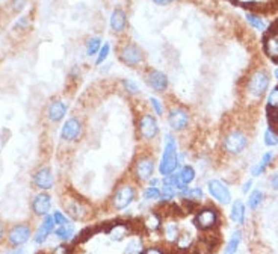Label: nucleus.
<instances>
[{
  "label": "nucleus",
  "instance_id": "obj_17",
  "mask_svg": "<svg viewBox=\"0 0 278 254\" xmlns=\"http://www.w3.org/2000/svg\"><path fill=\"white\" fill-rule=\"evenodd\" d=\"M111 29L114 33L121 35L124 33L129 27V17L127 12L123 8H115L111 14V20H109Z\"/></svg>",
  "mask_w": 278,
  "mask_h": 254
},
{
  "label": "nucleus",
  "instance_id": "obj_16",
  "mask_svg": "<svg viewBox=\"0 0 278 254\" xmlns=\"http://www.w3.org/2000/svg\"><path fill=\"white\" fill-rule=\"evenodd\" d=\"M33 185L41 191H47L55 186V176L48 167H41L33 174Z\"/></svg>",
  "mask_w": 278,
  "mask_h": 254
},
{
  "label": "nucleus",
  "instance_id": "obj_19",
  "mask_svg": "<svg viewBox=\"0 0 278 254\" xmlns=\"http://www.w3.org/2000/svg\"><path fill=\"white\" fill-rule=\"evenodd\" d=\"M55 227H56V224H55L53 216H51V215H46L44 220H43V223L40 224V227H38V230H37V233H35V236H33L35 244H37V245H43V244L48 239V236L55 231Z\"/></svg>",
  "mask_w": 278,
  "mask_h": 254
},
{
  "label": "nucleus",
  "instance_id": "obj_43",
  "mask_svg": "<svg viewBox=\"0 0 278 254\" xmlns=\"http://www.w3.org/2000/svg\"><path fill=\"white\" fill-rule=\"evenodd\" d=\"M30 26V20H29V17H22L19 18V22L15 23V27L14 29H19V30H27Z\"/></svg>",
  "mask_w": 278,
  "mask_h": 254
},
{
  "label": "nucleus",
  "instance_id": "obj_22",
  "mask_svg": "<svg viewBox=\"0 0 278 254\" xmlns=\"http://www.w3.org/2000/svg\"><path fill=\"white\" fill-rule=\"evenodd\" d=\"M51 209V197L47 192H41L38 195H35L32 200V210L37 216H46L48 215Z\"/></svg>",
  "mask_w": 278,
  "mask_h": 254
},
{
  "label": "nucleus",
  "instance_id": "obj_8",
  "mask_svg": "<svg viewBox=\"0 0 278 254\" xmlns=\"http://www.w3.org/2000/svg\"><path fill=\"white\" fill-rule=\"evenodd\" d=\"M67 215L74 221H86L93 216V207L77 195H68L62 202Z\"/></svg>",
  "mask_w": 278,
  "mask_h": 254
},
{
  "label": "nucleus",
  "instance_id": "obj_48",
  "mask_svg": "<svg viewBox=\"0 0 278 254\" xmlns=\"http://www.w3.org/2000/svg\"><path fill=\"white\" fill-rule=\"evenodd\" d=\"M265 170H266V168H263L262 165H260V163H257V165L251 170V174H253L254 177H258L260 174H263V173H265Z\"/></svg>",
  "mask_w": 278,
  "mask_h": 254
},
{
  "label": "nucleus",
  "instance_id": "obj_18",
  "mask_svg": "<svg viewBox=\"0 0 278 254\" xmlns=\"http://www.w3.org/2000/svg\"><path fill=\"white\" fill-rule=\"evenodd\" d=\"M162 224H163V213H161L159 210H150L141 220V227L144 229V231L150 234L159 231L162 229Z\"/></svg>",
  "mask_w": 278,
  "mask_h": 254
},
{
  "label": "nucleus",
  "instance_id": "obj_14",
  "mask_svg": "<svg viewBox=\"0 0 278 254\" xmlns=\"http://www.w3.org/2000/svg\"><path fill=\"white\" fill-rule=\"evenodd\" d=\"M207 189H208V194H210L218 203L221 204H230L232 203V192L230 189L227 188V185L222 183L221 180H208L207 181Z\"/></svg>",
  "mask_w": 278,
  "mask_h": 254
},
{
  "label": "nucleus",
  "instance_id": "obj_2",
  "mask_svg": "<svg viewBox=\"0 0 278 254\" xmlns=\"http://www.w3.org/2000/svg\"><path fill=\"white\" fill-rule=\"evenodd\" d=\"M154 170H156V157H154L153 152L150 150V147L145 145L142 150L138 152V154L135 156V159L132 162L133 181L136 185L150 181L154 176Z\"/></svg>",
  "mask_w": 278,
  "mask_h": 254
},
{
  "label": "nucleus",
  "instance_id": "obj_44",
  "mask_svg": "<svg viewBox=\"0 0 278 254\" xmlns=\"http://www.w3.org/2000/svg\"><path fill=\"white\" fill-rule=\"evenodd\" d=\"M142 254H166V250L159 245H150L144 250Z\"/></svg>",
  "mask_w": 278,
  "mask_h": 254
},
{
  "label": "nucleus",
  "instance_id": "obj_21",
  "mask_svg": "<svg viewBox=\"0 0 278 254\" xmlns=\"http://www.w3.org/2000/svg\"><path fill=\"white\" fill-rule=\"evenodd\" d=\"M106 233L111 236L112 241H123L126 239L129 234H132V224L126 223V221H116V223H112L108 229H106Z\"/></svg>",
  "mask_w": 278,
  "mask_h": 254
},
{
  "label": "nucleus",
  "instance_id": "obj_45",
  "mask_svg": "<svg viewBox=\"0 0 278 254\" xmlns=\"http://www.w3.org/2000/svg\"><path fill=\"white\" fill-rule=\"evenodd\" d=\"M272 160H274V153L272 152H266L263 156H262V159H260V165H262L263 168H268L271 163H272Z\"/></svg>",
  "mask_w": 278,
  "mask_h": 254
},
{
  "label": "nucleus",
  "instance_id": "obj_1",
  "mask_svg": "<svg viewBox=\"0 0 278 254\" xmlns=\"http://www.w3.org/2000/svg\"><path fill=\"white\" fill-rule=\"evenodd\" d=\"M163 150L162 157L159 160V174L162 177L174 174L180 167V152H179V142L174 133H165L163 136Z\"/></svg>",
  "mask_w": 278,
  "mask_h": 254
},
{
  "label": "nucleus",
  "instance_id": "obj_12",
  "mask_svg": "<svg viewBox=\"0 0 278 254\" xmlns=\"http://www.w3.org/2000/svg\"><path fill=\"white\" fill-rule=\"evenodd\" d=\"M30 236H32V227L29 224L20 223V224H14L8 230L6 239H8V244L12 247H22L30 239Z\"/></svg>",
  "mask_w": 278,
  "mask_h": 254
},
{
  "label": "nucleus",
  "instance_id": "obj_3",
  "mask_svg": "<svg viewBox=\"0 0 278 254\" xmlns=\"http://www.w3.org/2000/svg\"><path fill=\"white\" fill-rule=\"evenodd\" d=\"M135 126H136L138 141H141L142 145H147L148 147L151 142L159 139L161 126H159V121L156 118V115H153V112H150V111L139 112L136 117Z\"/></svg>",
  "mask_w": 278,
  "mask_h": 254
},
{
  "label": "nucleus",
  "instance_id": "obj_32",
  "mask_svg": "<svg viewBox=\"0 0 278 254\" xmlns=\"http://www.w3.org/2000/svg\"><path fill=\"white\" fill-rule=\"evenodd\" d=\"M144 242L139 236H135L127 242V247L124 250V254H142L144 253Z\"/></svg>",
  "mask_w": 278,
  "mask_h": 254
},
{
  "label": "nucleus",
  "instance_id": "obj_9",
  "mask_svg": "<svg viewBox=\"0 0 278 254\" xmlns=\"http://www.w3.org/2000/svg\"><path fill=\"white\" fill-rule=\"evenodd\" d=\"M218 224H219V212L212 206L198 209L194 216V226L201 231H212L218 227Z\"/></svg>",
  "mask_w": 278,
  "mask_h": 254
},
{
  "label": "nucleus",
  "instance_id": "obj_6",
  "mask_svg": "<svg viewBox=\"0 0 278 254\" xmlns=\"http://www.w3.org/2000/svg\"><path fill=\"white\" fill-rule=\"evenodd\" d=\"M116 56L121 64L129 68H141L145 64V53L133 41H123L116 47Z\"/></svg>",
  "mask_w": 278,
  "mask_h": 254
},
{
  "label": "nucleus",
  "instance_id": "obj_36",
  "mask_svg": "<svg viewBox=\"0 0 278 254\" xmlns=\"http://www.w3.org/2000/svg\"><path fill=\"white\" fill-rule=\"evenodd\" d=\"M148 103H150V107H151V111L156 114V117H163L165 115V104L162 100H159L158 97H150L148 99Z\"/></svg>",
  "mask_w": 278,
  "mask_h": 254
},
{
  "label": "nucleus",
  "instance_id": "obj_25",
  "mask_svg": "<svg viewBox=\"0 0 278 254\" xmlns=\"http://www.w3.org/2000/svg\"><path fill=\"white\" fill-rule=\"evenodd\" d=\"M179 197L183 200V202L186 200V202L198 203L200 200H203V189H201L200 186H197V188H189V186H186V188H183V189L179 191Z\"/></svg>",
  "mask_w": 278,
  "mask_h": 254
},
{
  "label": "nucleus",
  "instance_id": "obj_34",
  "mask_svg": "<svg viewBox=\"0 0 278 254\" xmlns=\"http://www.w3.org/2000/svg\"><path fill=\"white\" fill-rule=\"evenodd\" d=\"M121 86H123V91L127 93V96H132V97L141 96V88L132 79H121Z\"/></svg>",
  "mask_w": 278,
  "mask_h": 254
},
{
  "label": "nucleus",
  "instance_id": "obj_33",
  "mask_svg": "<svg viewBox=\"0 0 278 254\" xmlns=\"http://www.w3.org/2000/svg\"><path fill=\"white\" fill-rule=\"evenodd\" d=\"M240 241H242V231L237 230V231H234V233L232 234V238H230L229 244L225 245L224 254H236V251H237V248H239V245H240Z\"/></svg>",
  "mask_w": 278,
  "mask_h": 254
},
{
  "label": "nucleus",
  "instance_id": "obj_20",
  "mask_svg": "<svg viewBox=\"0 0 278 254\" xmlns=\"http://www.w3.org/2000/svg\"><path fill=\"white\" fill-rule=\"evenodd\" d=\"M67 112H68V104L64 100H51L47 106L46 115H47L48 121L59 123L65 118Z\"/></svg>",
  "mask_w": 278,
  "mask_h": 254
},
{
  "label": "nucleus",
  "instance_id": "obj_41",
  "mask_svg": "<svg viewBox=\"0 0 278 254\" xmlns=\"http://www.w3.org/2000/svg\"><path fill=\"white\" fill-rule=\"evenodd\" d=\"M26 3H27V0H11L9 6H11L12 12L17 14V12H22V11L24 9Z\"/></svg>",
  "mask_w": 278,
  "mask_h": 254
},
{
  "label": "nucleus",
  "instance_id": "obj_15",
  "mask_svg": "<svg viewBox=\"0 0 278 254\" xmlns=\"http://www.w3.org/2000/svg\"><path fill=\"white\" fill-rule=\"evenodd\" d=\"M161 231H162V239H163L165 244H168V245L176 244L179 236H180V231H182V229H180V226L176 220V216H172L168 221H163Z\"/></svg>",
  "mask_w": 278,
  "mask_h": 254
},
{
  "label": "nucleus",
  "instance_id": "obj_37",
  "mask_svg": "<svg viewBox=\"0 0 278 254\" xmlns=\"http://www.w3.org/2000/svg\"><path fill=\"white\" fill-rule=\"evenodd\" d=\"M142 198L145 202H156V200H161V188L148 185L142 192Z\"/></svg>",
  "mask_w": 278,
  "mask_h": 254
},
{
  "label": "nucleus",
  "instance_id": "obj_53",
  "mask_svg": "<svg viewBox=\"0 0 278 254\" xmlns=\"http://www.w3.org/2000/svg\"><path fill=\"white\" fill-rule=\"evenodd\" d=\"M251 186H253V180L245 181V183H243V188H242V192H243V194H247V192L251 189Z\"/></svg>",
  "mask_w": 278,
  "mask_h": 254
},
{
  "label": "nucleus",
  "instance_id": "obj_7",
  "mask_svg": "<svg viewBox=\"0 0 278 254\" xmlns=\"http://www.w3.org/2000/svg\"><path fill=\"white\" fill-rule=\"evenodd\" d=\"M269 82H271V77L268 75V71L265 68H255L248 76V80L245 85L248 99L255 100V102L262 100V97L266 94V91L269 88Z\"/></svg>",
  "mask_w": 278,
  "mask_h": 254
},
{
  "label": "nucleus",
  "instance_id": "obj_5",
  "mask_svg": "<svg viewBox=\"0 0 278 254\" xmlns=\"http://www.w3.org/2000/svg\"><path fill=\"white\" fill-rule=\"evenodd\" d=\"M165 117L169 129L174 133L186 132L190 127V121H192V115H190L189 109L180 103H171L165 111Z\"/></svg>",
  "mask_w": 278,
  "mask_h": 254
},
{
  "label": "nucleus",
  "instance_id": "obj_30",
  "mask_svg": "<svg viewBox=\"0 0 278 254\" xmlns=\"http://www.w3.org/2000/svg\"><path fill=\"white\" fill-rule=\"evenodd\" d=\"M266 107H268V112L272 114V115H275V118H277V115H278V85L274 86L269 91Z\"/></svg>",
  "mask_w": 278,
  "mask_h": 254
},
{
  "label": "nucleus",
  "instance_id": "obj_31",
  "mask_svg": "<svg viewBox=\"0 0 278 254\" xmlns=\"http://www.w3.org/2000/svg\"><path fill=\"white\" fill-rule=\"evenodd\" d=\"M103 46V41L100 36H91V38L86 41L85 44V49H86V56H95V54H98L100 49Z\"/></svg>",
  "mask_w": 278,
  "mask_h": 254
},
{
  "label": "nucleus",
  "instance_id": "obj_54",
  "mask_svg": "<svg viewBox=\"0 0 278 254\" xmlns=\"http://www.w3.org/2000/svg\"><path fill=\"white\" fill-rule=\"evenodd\" d=\"M274 76H275V79L278 80V67L275 68V71H274Z\"/></svg>",
  "mask_w": 278,
  "mask_h": 254
},
{
  "label": "nucleus",
  "instance_id": "obj_11",
  "mask_svg": "<svg viewBox=\"0 0 278 254\" xmlns=\"http://www.w3.org/2000/svg\"><path fill=\"white\" fill-rule=\"evenodd\" d=\"M85 132V123L80 117H70L61 129V138L65 142H77Z\"/></svg>",
  "mask_w": 278,
  "mask_h": 254
},
{
  "label": "nucleus",
  "instance_id": "obj_49",
  "mask_svg": "<svg viewBox=\"0 0 278 254\" xmlns=\"http://www.w3.org/2000/svg\"><path fill=\"white\" fill-rule=\"evenodd\" d=\"M6 254H26V250L23 247H14L6 251Z\"/></svg>",
  "mask_w": 278,
  "mask_h": 254
},
{
  "label": "nucleus",
  "instance_id": "obj_51",
  "mask_svg": "<svg viewBox=\"0 0 278 254\" xmlns=\"http://www.w3.org/2000/svg\"><path fill=\"white\" fill-rule=\"evenodd\" d=\"M271 186H272V189H275V191H278V171L272 176V178H271Z\"/></svg>",
  "mask_w": 278,
  "mask_h": 254
},
{
  "label": "nucleus",
  "instance_id": "obj_46",
  "mask_svg": "<svg viewBox=\"0 0 278 254\" xmlns=\"http://www.w3.org/2000/svg\"><path fill=\"white\" fill-rule=\"evenodd\" d=\"M50 254H73V248L68 245H58Z\"/></svg>",
  "mask_w": 278,
  "mask_h": 254
},
{
  "label": "nucleus",
  "instance_id": "obj_4",
  "mask_svg": "<svg viewBox=\"0 0 278 254\" xmlns=\"http://www.w3.org/2000/svg\"><path fill=\"white\" fill-rule=\"evenodd\" d=\"M136 183L132 180H124L116 185L111 198H109V209L114 212H119L127 209L136 200Z\"/></svg>",
  "mask_w": 278,
  "mask_h": 254
},
{
  "label": "nucleus",
  "instance_id": "obj_27",
  "mask_svg": "<svg viewBox=\"0 0 278 254\" xmlns=\"http://www.w3.org/2000/svg\"><path fill=\"white\" fill-rule=\"evenodd\" d=\"M245 215H247V209H245V204H243L240 200H236L232 206V220L236 223V224H245Z\"/></svg>",
  "mask_w": 278,
  "mask_h": 254
},
{
  "label": "nucleus",
  "instance_id": "obj_52",
  "mask_svg": "<svg viewBox=\"0 0 278 254\" xmlns=\"http://www.w3.org/2000/svg\"><path fill=\"white\" fill-rule=\"evenodd\" d=\"M5 238H6V227L2 221H0V242H2Z\"/></svg>",
  "mask_w": 278,
  "mask_h": 254
},
{
  "label": "nucleus",
  "instance_id": "obj_39",
  "mask_svg": "<svg viewBox=\"0 0 278 254\" xmlns=\"http://www.w3.org/2000/svg\"><path fill=\"white\" fill-rule=\"evenodd\" d=\"M109 54H111V44H109V43H103V46H101V49H100V51H98V54H97L95 65H97V67L101 65L104 61L109 58Z\"/></svg>",
  "mask_w": 278,
  "mask_h": 254
},
{
  "label": "nucleus",
  "instance_id": "obj_50",
  "mask_svg": "<svg viewBox=\"0 0 278 254\" xmlns=\"http://www.w3.org/2000/svg\"><path fill=\"white\" fill-rule=\"evenodd\" d=\"M151 2L156 3V5H159V6H168V5L176 2V0H151Z\"/></svg>",
  "mask_w": 278,
  "mask_h": 254
},
{
  "label": "nucleus",
  "instance_id": "obj_26",
  "mask_svg": "<svg viewBox=\"0 0 278 254\" xmlns=\"http://www.w3.org/2000/svg\"><path fill=\"white\" fill-rule=\"evenodd\" d=\"M55 236L61 241H71L73 236L76 234V227L73 223H68V224H64V226H58L55 227Z\"/></svg>",
  "mask_w": 278,
  "mask_h": 254
},
{
  "label": "nucleus",
  "instance_id": "obj_40",
  "mask_svg": "<svg viewBox=\"0 0 278 254\" xmlns=\"http://www.w3.org/2000/svg\"><path fill=\"white\" fill-rule=\"evenodd\" d=\"M265 144L268 145V147H275V145H278V133H277V130L274 129V127L266 129V132H265Z\"/></svg>",
  "mask_w": 278,
  "mask_h": 254
},
{
  "label": "nucleus",
  "instance_id": "obj_38",
  "mask_svg": "<svg viewBox=\"0 0 278 254\" xmlns=\"http://www.w3.org/2000/svg\"><path fill=\"white\" fill-rule=\"evenodd\" d=\"M262 200H263V192L262 191H258V189L253 191L250 198H248V207L253 209V210L257 209L260 204H262Z\"/></svg>",
  "mask_w": 278,
  "mask_h": 254
},
{
  "label": "nucleus",
  "instance_id": "obj_23",
  "mask_svg": "<svg viewBox=\"0 0 278 254\" xmlns=\"http://www.w3.org/2000/svg\"><path fill=\"white\" fill-rule=\"evenodd\" d=\"M263 50L272 61L278 62V35L275 32H269L263 38Z\"/></svg>",
  "mask_w": 278,
  "mask_h": 254
},
{
  "label": "nucleus",
  "instance_id": "obj_47",
  "mask_svg": "<svg viewBox=\"0 0 278 254\" xmlns=\"http://www.w3.org/2000/svg\"><path fill=\"white\" fill-rule=\"evenodd\" d=\"M70 77H71L73 80L80 77V65H73L71 67V70H70Z\"/></svg>",
  "mask_w": 278,
  "mask_h": 254
},
{
  "label": "nucleus",
  "instance_id": "obj_28",
  "mask_svg": "<svg viewBox=\"0 0 278 254\" xmlns=\"http://www.w3.org/2000/svg\"><path fill=\"white\" fill-rule=\"evenodd\" d=\"M177 173H179L180 183L183 186H189L195 180V177H197V173H195V170H194L192 165H183Z\"/></svg>",
  "mask_w": 278,
  "mask_h": 254
},
{
  "label": "nucleus",
  "instance_id": "obj_10",
  "mask_svg": "<svg viewBox=\"0 0 278 254\" xmlns=\"http://www.w3.org/2000/svg\"><path fill=\"white\" fill-rule=\"evenodd\" d=\"M248 147V136L239 129H233L229 133H225L222 139V149L229 154H240Z\"/></svg>",
  "mask_w": 278,
  "mask_h": 254
},
{
  "label": "nucleus",
  "instance_id": "obj_42",
  "mask_svg": "<svg viewBox=\"0 0 278 254\" xmlns=\"http://www.w3.org/2000/svg\"><path fill=\"white\" fill-rule=\"evenodd\" d=\"M51 216H53V220H55L56 227H58V226H64V224L71 223V221H70L68 218H67V215H65V213H62V212H55V213L51 215Z\"/></svg>",
  "mask_w": 278,
  "mask_h": 254
},
{
  "label": "nucleus",
  "instance_id": "obj_35",
  "mask_svg": "<svg viewBox=\"0 0 278 254\" xmlns=\"http://www.w3.org/2000/svg\"><path fill=\"white\" fill-rule=\"evenodd\" d=\"M247 22H248L255 30L265 32V29H266V25H265V22H263V18L260 17V15H257V14H254V12H248V14H247Z\"/></svg>",
  "mask_w": 278,
  "mask_h": 254
},
{
  "label": "nucleus",
  "instance_id": "obj_13",
  "mask_svg": "<svg viewBox=\"0 0 278 254\" xmlns=\"http://www.w3.org/2000/svg\"><path fill=\"white\" fill-rule=\"evenodd\" d=\"M145 82L154 91V93H159V94L166 93V89L169 86V79L166 76V73H163L161 70H156V68H148L147 70Z\"/></svg>",
  "mask_w": 278,
  "mask_h": 254
},
{
  "label": "nucleus",
  "instance_id": "obj_29",
  "mask_svg": "<svg viewBox=\"0 0 278 254\" xmlns=\"http://www.w3.org/2000/svg\"><path fill=\"white\" fill-rule=\"evenodd\" d=\"M179 195V189L171 185L166 183V181H162V186H161V200L163 203H171L174 198Z\"/></svg>",
  "mask_w": 278,
  "mask_h": 254
},
{
  "label": "nucleus",
  "instance_id": "obj_24",
  "mask_svg": "<svg viewBox=\"0 0 278 254\" xmlns=\"http://www.w3.org/2000/svg\"><path fill=\"white\" fill-rule=\"evenodd\" d=\"M174 245H176V248H177L180 253L189 251L190 248L194 247V233L190 231V230H187V229L182 230V231H180V236H179V239H177V242L174 244Z\"/></svg>",
  "mask_w": 278,
  "mask_h": 254
}]
</instances>
